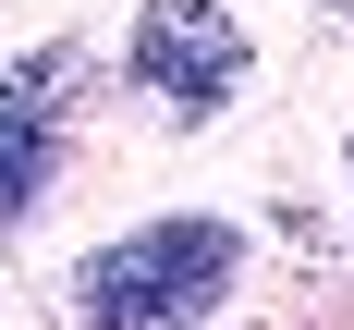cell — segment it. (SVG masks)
I'll return each mask as SVG.
<instances>
[{
  "mask_svg": "<svg viewBox=\"0 0 354 330\" xmlns=\"http://www.w3.org/2000/svg\"><path fill=\"white\" fill-rule=\"evenodd\" d=\"M232 269H245V232L232 220H147V232H110L86 269H73V306H86V330H196L232 293Z\"/></svg>",
  "mask_w": 354,
  "mask_h": 330,
  "instance_id": "obj_1",
  "label": "cell"
},
{
  "mask_svg": "<svg viewBox=\"0 0 354 330\" xmlns=\"http://www.w3.org/2000/svg\"><path fill=\"white\" fill-rule=\"evenodd\" d=\"M86 86V49H25V62H0V220L37 208V183H49V110Z\"/></svg>",
  "mask_w": 354,
  "mask_h": 330,
  "instance_id": "obj_3",
  "label": "cell"
},
{
  "mask_svg": "<svg viewBox=\"0 0 354 330\" xmlns=\"http://www.w3.org/2000/svg\"><path fill=\"white\" fill-rule=\"evenodd\" d=\"M330 12H354V0H330Z\"/></svg>",
  "mask_w": 354,
  "mask_h": 330,
  "instance_id": "obj_4",
  "label": "cell"
},
{
  "mask_svg": "<svg viewBox=\"0 0 354 330\" xmlns=\"http://www.w3.org/2000/svg\"><path fill=\"white\" fill-rule=\"evenodd\" d=\"M135 86L171 122H208V110H232V86H245V25H232V0H147L135 12Z\"/></svg>",
  "mask_w": 354,
  "mask_h": 330,
  "instance_id": "obj_2",
  "label": "cell"
}]
</instances>
